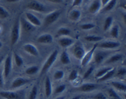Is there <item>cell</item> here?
Wrapping results in <instances>:
<instances>
[{"mask_svg":"<svg viewBox=\"0 0 126 99\" xmlns=\"http://www.w3.org/2000/svg\"><path fill=\"white\" fill-rule=\"evenodd\" d=\"M20 18H17L12 26L11 33V44L12 46L16 45L19 40L20 35Z\"/></svg>","mask_w":126,"mask_h":99,"instance_id":"6da1fadb","label":"cell"},{"mask_svg":"<svg viewBox=\"0 0 126 99\" xmlns=\"http://www.w3.org/2000/svg\"><path fill=\"white\" fill-rule=\"evenodd\" d=\"M58 54V50H55L49 55V57L46 59V61L44 62V65H43V67H42L41 70L40 72V75H43L45 74L47 71L50 69L51 66L54 64L55 61H56L57 58Z\"/></svg>","mask_w":126,"mask_h":99,"instance_id":"7a4b0ae2","label":"cell"},{"mask_svg":"<svg viewBox=\"0 0 126 99\" xmlns=\"http://www.w3.org/2000/svg\"><path fill=\"white\" fill-rule=\"evenodd\" d=\"M0 96L4 99H25V93L22 90L19 91L0 92Z\"/></svg>","mask_w":126,"mask_h":99,"instance_id":"3957f363","label":"cell"},{"mask_svg":"<svg viewBox=\"0 0 126 99\" xmlns=\"http://www.w3.org/2000/svg\"><path fill=\"white\" fill-rule=\"evenodd\" d=\"M27 8L31 11L40 12V13H44L47 11L46 7L43 4L37 1H33L30 2L27 4Z\"/></svg>","mask_w":126,"mask_h":99,"instance_id":"277c9868","label":"cell"},{"mask_svg":"<svg viewBox=\"0 0 126 99\" xmlns=\"http://www.w3.org/2000/svg\"><path fill=\"white\" fill-rule=\"evenodd\" d=\"M61 12L60 11H55L47 15L44 19V24L46 26L50 25L56 22L60 17Z\"/></svg>","mask_w":126,"mask_h":99,"instance_id":"5b68a950","label":"cell"},{"mask_svg":"<svg viewBox=\"0 0 126 99\" xmlns=\"http://www.w3.org/2000/svg\"><path fill=\"white\" fill-rule=\"evenodd\" d=\"M99 87V85L93 83H87L82 84L80 86L78 87L75 89V90L81 92H90L97 89Z\"/></svg>","mask_w":126,"mask_h":99,"instance_id":"8992f818","label":"cell"},{"mask_svg":"<svg viewBox=\"0 0 126 99\" xmlns=\"http://www.w3.org/2000/svg\"><path fill=\"white\" fill-rule=\"evenodd\" d=\"M86 54V51H85L84 48L83 47L82 45L81 44H78L74 46L73 49V55L74 57L78 60L81 61L83 57Z\"/></svg>","mask_w":126,"mask_h":99,"instance_id":"52a82bcc","label":"cell"},{"mask_svg":"<svg viewBox=\"0 0 126 99\" xmlns=\"http://www.w3.org/2000/svg\"><path fill=\"white\" fill-rule=\"evenodd\" d=\"M97 45H98V44H95L94 45L93 47H92L87 53H86L83 58L81 59V66L84 67V66H87V65L91 62V61L92 60V57H93L94 56V54L96 48H97Z\"/></svg>","mask_w":126,"mask_h":99,"instance_id":"ba28073f","label":"cell"},{"mask_svg":"<svg viewBox=\"0 0 126 99\" xmlns=\"http://www.w3.org/2000/svg\"><path fill=\"white\" fill-rule=\"evenodd\" d=\"M31 82L30 79H27L25 78H22V77H17L16 79L13 80L11 84V88L12 89H17L20 88L26 84H28Z\"/></svg>","mask_w":126,"mask_h":99,"instance_id":"9c48e42d","label":"cell"},{"mask_svg":"<svg viewBox=\"0 0 126 99\" xmlns=\"http://www.w3.org/2000/svg\"><path fill=\"white\" fill-rule=\"evenodd\" d=\"M12 70V55H9L4 61L3 70V77L7 78Z\"/></svg>","mask_w":126,"mask_h":99,"instance_id":"30bf717a","label":"cell"},{"mask_svg":"<svg viewBox=\"0 0 126 99\" xmlns=\"http://www.w3.org/2000/svg\"><path fill=\"white\" fill-rule=\"evenodd\" d=\"M121 43L118 41H111V40H107L102 43L98 44L97 47L103 49H114L119 47Z\"/></svg>","mask_w":126,"mask_h":99,"instance_id":"8fae6325","label":"cell"},{"mask_svg":"<svg viewBox=\"0 0 126 99\" xmlns=\"http://www.w3.org/2000/svg\"><path fill=\"white\" fill-rule=\"evenodd\" d=\"M23 48L26 53H28L32 56H39V51L37 48L34 45L32 44H26L23 46Z\"/></svg>","mask_w":126,"mask_h":99,"instance_id":"7c38bea8","label":"cell"},{"mask_svg":"<svg viewBox=\"0 0 126 99\" xmlns=\"http://www.w3.org/2000/svg\"><path fill=\"white\" fill-rule=\"evenodd\" d=\"M25 17L27 20L34 26H40L41 25V22L40 20L31 12H26Z\"/></svg>","mask_w":126,"mask_h":99,"instance_id":"4fadbf2b","label":"cell"},{"mask_svg":"<svg viewBox=\"0 0 126 99\" xmlns=\"http://www.w3.org/2000/svg\"><path fill=\"white\" fill-rule=\"evenodd\" d=\"M20 26H22L23 30L26 32L33 31L35 29V26L31 24L27 19L25 18H20Z\"/></svg>","mask_w":126,"mask_h":99,"instance_id":"5bb4252c","label":"cell"},{"mask_svg":"<svg viewBox=\"0 0 126 99\" xmlns=\"http://www.w3.org/2000/svg\"><path fill=\"white\" fill-rule=\"evenodd\" d=\"M38 42L43 44H50L53 42V37L50 34H43L39 35L37 39Z\"/></svg>","mask_w":126,"mask_h":99,"instance_id":"9a60e30c","label":"cell"},{"mask_svg":"<svg viewBox=\"0 0 126 99\" xmlns=\"http://www.w3.org/2000/svg\"><path fill=\"white\" fill-rule=\"evenodd\" d=\"M59 45L63 48H68L71 46L75 42V40L73 39L67 37H63L59 38L58 40Z\"/></svg>","mask_w":126,"mask_h":99,"instance_id":"2e32d148","label":"cell"},{"mask_svg":"<svg viewBox=\"0 0 126 99\" xmlns=\"http://www.w3.org/2000/svg\"><path fill=\"white\" fill-rule=\"evenodd\" d=\"M102 4L100 0H95L90 5L89 7V12L92 14H95L100 10Z\"/></svg>","mask_w":126,"mask_h":99,"instance_id":"e0dca14e","label":"cell"},{"mask_svg":"<svg viewBox=\"0 0 126 99\" xmlns=\"http://www.w3.org/2000/svg\"><path fill=\"white\" fill-rule=\"evenodd\" d=\"M44 90H45V95L47 98H49L52 93V83L49 77H46L44 83Z\"/></svg>","mask_w":126,"mask_h":99,"instance_id":"ac0fdd59","label":"cell"},{"mask_svg":"<svg viewBox=\"0 0 126 99\" xmlns=\"http://www.w3.org/2000/svg\"><path fill=\"white\" fill-rule=\"evenodd\" d=\"M124 58V55L121 53H116L114 55H112L111 56L109 57L108 59L106 61L105 63L107 64H111V63H116L119 61H122Z\"/></svg>","mask_w":126,"mask_h":99,"instance_id":"d6986e66","label":"cell"},{"mask_svg":"<svg viewBox=\"0 0 126 99\" xmlns=\"http://www.w3.org/2000/svg\"><path fill=\"white\" fill-rule=\"evenodd\" d=\"M111 84L114 89L119 90V91L124 92L126 91V85L125 83H123V82L114 81H112L111 83Z\"/></svg>","mask_w":126,"mask_h":99,"instance_id":"ffe728a7","label":"cell"},{"mask_svg":"<svg viewBox=\"0 0 126 99\" xmlns=\"http://www.w3.org/2000/svg\"><path fill=\"white\" fill-rule=\"evenodd\" d=\"M107 54L103 51H98L94 55V61L96 64H101L105 59Z\"/></svg>","mask_w":126,"mask_h":99,"instance_id":"44dd1931","label":"cell"},{"mask_svg":"<svg viewBox=\"0 0 126 99\" xmlns=\"http://www.w3.org/2000/svg\"><path fill=\"white\" fill-rule=\"evenodd\" d=\"M81 16V12L78 9H73L70 12L69 14V18L73 22H76L79 20Z\"/></svg>","mask_w":126,"mask_h":99,"instance_id":"7402d4cb","label":"cell"},{"mask_svg":"<svg viewBox=\"0 0 126 99\" xmlns=\"http://www.w3.org/2000/svg\"><path fill=\"white\" fill-rule=\"evenodd\" d=\"M60 59L61 63L63 65H68L71 62L70 57L66 51H63L61 55L60 56Z\"/></svg>","mask_w":126,"mask_h":99,"instance_id":"603a6c76","label":"cell"},{"mask_svg":"<svg viewBox=\"0 0 126 99\" xmlns=\"http://www.w3.org/2000/svg\"><path fill=\"white\" fill-rule=\"evenodd\" d=\"M116 73V68H113L112 69H111L110 70L108 71L105 75L103 76L102 77H101L100 78L98 79V81H107L108 79L111 78Z\"/></svg>","mask_w":126,"mask_h":99,"instance_id":"cb8c5ba5","label":"cell"},{"mask_svg":"<svg viewBox=\"0 0 126 99\" xmlns=\"http://www.w3.org/2000/svg\"><path fill=\"white\" fill-rule=\"evenodd\" d=\"M117 2V0H110L107 4L103 6L102 9V12H108L113 9L116 6Z\"/></svg>","mask_w":126,"mask_h":99,"instance_id":"d4e9b609","label":"cell"},{"mask_svg":"<svg viewBox=\"0 0 126 99\" xmlns=\"http://www.w3.org/2000/svg\"><path fill=\"white\" fill-rule=\"evenodd\" d=\"M107 95L108 99H121L118 93L113 88H109L107 89Z\"/></svg>","mask_w":126,"mask_h":99,"instance_id":"484cf974","label":"cell"},{"mask_svg":"<svg viewBox=\"0 0 126 99\" xmlns=\"http://www.w3.org/2000/svg\"><path fill=\"white\" fill-rule=\"evenodd\" d=\"M71 34V31L70 29L65 27H61L57 31V35L58 36H68Z\"/></svg>","mask_w":126,"mask_h":99,"instance_id":"4316f807","label":"cell"},{"mask_svg":"<svg viewBox=\"0 0 126 99\" xmlns=\"http://www.w3.org/2000/svg\"><path fill=\"white\" fill-rule=\"evenodd\" d=\"M113 22V18L111 16H109V17H108L106 18L104 22V24H103V30L105 31H108V29H110L111 28Z\"/></svg>","mask_w":126,"mask_h":99,"instance_id":"83f0119b","label":"cell"},{"mask_svg":"<svg viewBox=\"0 0 126 99\" xmlns=\"http://www.w3.org/2000/svg\"><path fill=\"white\" fill-rule=\"evenodd\" d=\"M84 39L90 42H98L103 40V37L101 36H98V35H90L85 37Z\"/></svg>","mask_w":126,"mask_h":99,"instance_id":"f1b7e54d","label":"cell"},{"mask_svg":"<svg viewBox=\"0 0 126 99\" xmlns=\"http://www.w3.org/2000/svg\"><path fill=\"white\" fill-rule=\"evenodd\" d=\"M110 34L113 38L118 39L119 36V26L115 24L111 28Z\"/></svg>","mask_w":126,"mask_h":99,"instance_id":"f546056e","label":"cell"},{"mask_svg":"<svg viewBox=\"0 0 126 99\" xmlns=\"http://www.w3.org/2000/svg\"><path fill=\"white\" fill-rule=\"evenodd\" d=\"M112 68H113V67H104V68L100 69L97 72V73H96L95 75L96 78H97V79L100 78L101 77H103L104 75H105L108 71H110L111 69H112Z\"/></svg>","mask_w":126,"mask_h":99,"instance_id":"4dcf8cb0","label":"cell"},{"mask_svg":"<svg viewBox=\"0 0 126 99\" xmlns=\"http://www.w3.org/2000/svg\"><path fill=\"white\" fill-rule=\"evenodd\" d=\"M39 71V67L36 66H32L28 67L25 70V73L28 75H33L37 73Z\"/></svg>","mask_w":126,"mask_h":99,"instance_id":"1f68e13d","label":"cell"},{"mask_svg":"<svg viewBox=\"0 0 126 99\" xmlns=\"http://www.w3.org/2000/svg\"><path fill=\"white\" fill-rule=\"evenodd\" d=\"M9 17V13L4 7L0 6V18L4 20Z\"/></svg>","mask_w":126,"mask_h":99,"instance_id":"d6a6232c","label":"cell"},{"mask_svg":"<svg viewBox=\"0 0 126 99\" xmlns=\"http://www.w3.org/2000/svg\"><path fill=\"white\" fill-rule=\"evenodd\" d=\"M14 61L16 62V64L18 67H21L23 64V60L22 57L18 55V54L16 53V52L14 53Z\"/></svg>","mask_w":126,"mask_h":99,"instance_id":"836d02e7","label":"cell"},{"mask_svg":"<svg viewBox=\"0 0 126 99\" xmlns=\"http://www.w3.org/2000/svg\"><path fill=\"white\" fill-rule=\"evenodd\" d=\"M38 88L36 85L32 88V90H31L29 94V97L28 99H36L37 97V95H38Z\"/></svg>","mask_w":126,"mask_h":99,"instance_id":"e575fe53","label":"cell"},{"mask_svg":"<svg viewBox=\"0 0 126 99\" xmlns=\"http://www.w3.org/2000/svg\"><path fill=\"white\" fill-rule=\"evenodd\" d=\"M65 75V73L63 70H58L55 72L54 74V78L55 80H60L62 79L64 77Z\"/></svg>","mask_w":126,"mask_h":99,"instance_id":"d590c367","label":"cell"},{"mask_svg":"<svg viewBox=\"0 0 126 99\" xmlns=\"http://www.w3.org/2000/svg\"><path fill=\"white\" fill-rule=\"evenodd\" d=\"M78 77V72L76 70H73L71 72H70V75L68 76V79L69 81H74L76 80Z\"/></svg>","mask_w":126,"mask_h":99,"instance_id":"8d00e7d4","label":"cell"},{"mask_svg":"<svg viewBox=\"0 0 126 99\" xmlns=\"http://www.w3.org/2000/svg\"><path fill=\"white\" fill-rule=\"evenodd\" d=\"M91 99H108L107 95L103 92H98L94 95H92L91 97Z\"/></svg>","mask_w":126,"mask_h":99,"instance_id":"74e56055","label":"cell"},{"mask_svg":"<svg viewBox=\"0 0 126 99\" xmlns=\"http://www.w3.org/2000/svg\"><path fill=\"white\" fill-rule=\"evenodd\" d=\"M95 27V25L93 23H84L81 25V28L83 30H90Z\"/></svg>","mask_w":126,"mask_h":99,"instance_id":"f35d334b","label":"cell"},{"mask_svg":"<svg viewBox=\"0 0 126 99\" xmlns=\"http://www.w3.org/2000/svg\"><path fill=\"white\" fill-rule=\"evenodd\" d=\"M65 89H66V85L65 84H60L55 88L54 93L56 94H60V93H62L63 92H64Z\"/></svg>","mask_w":126,"mask_h":99,"instance_id":"ab89813d","label":"cell"},{"mask_svg":"<svg viewBox=\"0 0 126 99\" xmlns=\"http://www.w3.org/2000/svg\"><path fill=\"white\" fill-rule=\"evenodd\" d=\"M94 70V66H91L86 71V72L84 73L83 75V79H87L88 77H89V76L92 74V73L93 72Z\"/></svg>","mask_w":126,"mask_h":99,"instance_id":"60d3db41","label":"cell"},{"mask_svg":"<svg viewBox=\"0 0 126 99\" xmlns=\"http://www.w3.org/2000/svg\"><path fill=\"white\" fill-rule=\"evenodd\" d=\"M126 75V68L125 67H121L117 71L116 75L119 77H125Z\"/></svg>","mask_w":126,"mask_h":99,"instance_id":"b9f144b4","label":"cell"},{"mask_svg":"<svg viewBox=\"0 0 126 99\" xmlns=\"http://www.w3.org/2000/svg\"><path fill=\"white\" fill-rule=\"evenodd\" d=\"M82 1H83V0H73V4H72V5H71V6H72L73 7L79 6L80 5L82 4Z\"/></svg>","mask_w":126,"mask_h":99,"instance_id":"7bdbcfd3","label":"cell"},{"mask_svg":"<svg viewBox=\"0 0 126 99\" xmlns=\"http://www.w3.org/2000/svg\"><path fill=\"white\" fill-rule=\"evenodd\" d=\"M4 86V77L2 71L0 70V88Z\"/></svg>","mask_w":126,"mask_h":99,"instance_id":"ee69618b","label":"cell"},{"mask_svg":"<svg viewBox=\"0 0 126 99\" xmlns=\"http://www.w3.org/2000/svg\"><path fill=\"white\" fill-rule=\"evenodd\" d=\"M46 1L55 4H60L63 2V0H46Z\"/></svg>","mask_w":126,"mask_h":99,"instance_id":"f6af8a7d","label":"cell"},{"mask_svg":"<svg viewBox=\"0 0 126 99\" xmlns=\"http://www.w3.org/2000/svg\"><path fill=\"white\" fill-rule=\"evenodd\" d=\"M110 1V0H101L100 2H101V4H102V6L103 7V6H104L105 4H107Z\"/></svg>","mask_w":126,"mask_h":99,"instance_id":"bcb514c9","label":"cell"},{"mask_svg":"<svg viewBox=\"0 0 126 99\" xmlns=\"http://www.w3.org/2000/svg\"><path fill=\"white\" fill-rule=\"evenodd\" d=\"M7 2H11V3H12V2H16L19 1L20 0H6Z\"/></svg>","mask_w":126,"mask_h":99,"instance_id":"7dc6e473","label":"cell"},{"mask_svg":"<svg viewBox=\"0 0 126 99\" xmlns=\"http://www.w3.org/2000/svg\"><path fill=\"white\" fill-rule=\"evenodd\" d=\"M81 97L80 95H77V96H75L73 98H72L71 99H81Z\"/></svg>","mask_w":126,"mask_h":99,"instance_id":"c3c4849f","label":"cell"},{"mask_svg":"<svg viewBox=\"0 0 126 99\" xmlns=\"http://www.w3.org/2000/svg\"><path fill=\"white\" fill-rule=\"evenodd\" d=\"M55 99H65V97L64 96H60L57 97Z\"/></svg>","mask_w":126,"mask_h":99,"instance_id":"681fc988","label":"cell"},{"mask_svg":"<svg viewBox=\"0 0 126 99\" xmlns=\"http://www.w3.org/2000/svg\"><path fill=\"white\" fill-rule=\"evenodd\" d=\"M2 60H3V57H0V65H1V62H2Z\"/></svg>","mask_w":126,"mask_h":99,"instance_id":"f907efd6","label":"cell"},{"mask_svg":"<svg viewBox=\"0 0 126 99\" xmlns=\"http://www.w3.org/2000/svg\"><path fill=\"white\" fill-rule=\"evenodd\" d=\"M2 43L1 42V41H0V48H1L2 47Z\"/></svg>","mask_w":126,"mask_h":99,"instance_id":"816d5d0a","label":"cell"},{"mask_svg":"<svg viewBox=\"0 0 126 99\" xmlns=\"http://www.w3.org/2000/svg\"></svg>","mask_w":126,"mask_h":99,"instance_id":"f5cc1de1","label":"cell"}]
</instances>
